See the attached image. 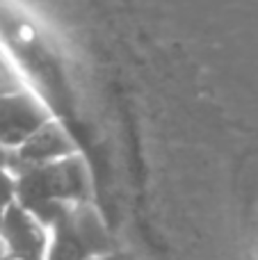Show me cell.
Returning a JSON list of instances; mask_svg holds the SVG:
<instances>
[{"label":"cell","instance_id":"cell-1","mask_svg":"<svg viewBox=\"0 0 258 260\" xmlns=\"http://www.w3.org/2000/svg\"><path fill=\"white\" fill-rule=\"evenodd\" d=\"M94 197L91 174L82 153L57 162L16 169V201L48 229L67 208Z\"/></svg>","mask_w":258,"mask_h":260},{"label":"cell","instance_id":"cell-2","mask_svg":"<svg viewBox=\"0 0 258 260\" xmlns=\"http://www.w3.org/2000/svg\"><path fill=\"white\" fill-rule=\"evenodd\" d=\"M117 251L94 201L71 206L48 226L46 260H89Z\"/></svg>","mask_w":258,"mask_h":260},{"label":"cell","instance_id":"cell-3","mask_svg":"<svg viewBox=\"0 0 258 260\" xmlns=\"http://www.w3.org/2000/svg\"><path fill=\"white\" fill-rule=\"evenodd\" d=\"M50 119L48 110L25 91H0V146L16 151Z\"/></svg>","mask_w":258,"mask_h":260},{"label":"cell","instance_id":"cell-4","mask_svg":"<svg viewBox=\"0 0 258 260\" xmlns=\"http://www.w3.org/2000/svg\"><path fill=\"white\" fill-rule=\"evenodd\" d=\"M73 153H78V146L71 135L67 133V128L55 119H48L25 144H21L14 151V171L21 167L57 162L62 157L73 155Z\"/></svg>","mask_w":258,"mask_h":260},{"label":"cell","instance_id":"cell-5","mask_svg":"<svg viewBox=\"0 0 258 260\" xmlns=\"http://www.w3.org/2000/svg\"><path fill=\"white\" fill-rule=\"evenodd\" d=\"M16 203V171L12 167H0V221Z\"/></svg>","mask_w":258,"mask_h":260},{"label":"cell","instance_id":"cell-6","mask_svg":"<svg viewBox=\"0 0 258 260\" xmlns=\"http://www.w3.org/2000/svg\"><path fill=\"white\" fill-rule=\"evenodd\" d=\"M0 167H12L14 169V151L0 146Z\"/></svg>","mask_w":258,"mask_h":260},{"label":"cell","instance_id":"cell-7","mask_svg":"<svg viewBox=\"0 0 258 260\" xmlns=\"http://www.w3.org/2000/svg\"><path fill=\"white\" fill-rule=\"evenodd\" d=\"M89 260H131V258L121 251H110V253H105V256H96V258H89Z\"/></svg>","mask_w":258,"mask_h":260}]
</instances>
